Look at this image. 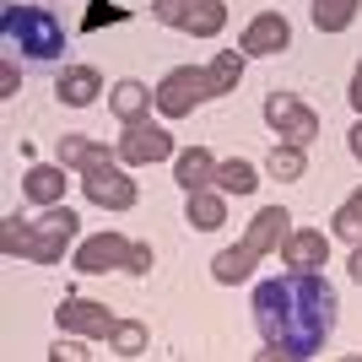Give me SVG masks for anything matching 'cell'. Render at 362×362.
<instances>
[{"mask_svg":"<svg viewBox=\"0 0 362 362\" xmlns=\"http://www.w3.org/2000/svg\"><path fill=\"white\" fill-rule=\"evenodd\" d=\"M255 325L265 341V357H314L335 330V292L319 271L271 276L255 287Z\"/></svg>","mask_w":362,"mask_h":362,"instance_id":"obj_1","label":"cell"},{"mask_svg":"<svg viewBox=\"0 0 362 362\" xmlns=\"http://www.w3.org/2000/svg\"><path fill=\"white\" fill-rule=\"evenodd\" d=\"M0 44L11 49V60L49 65L65 54V28H60V16L44 11V6H6L0 11Z\"/></svg>","mask_w":362,"mask_h":362,"instance_id":"obj_2","label":"cell"},{"mask_svg":"<svg viewBox=\"0 0 362 362\" xmlns=\"http://www.w3.org/2000/svg\"><path fill=\"white\" fill-rule=\"evenodd\" d=\"M287 233H292V211H287V206H265V211H259L255 222H249V233H243V243H238V249H222V255L211 259V276L222 281V287L243 281V276L255 271V259L281 255Z\"/></svg>","mask_w":362,"mask_h":362,"instance_id":"obj_3","label":"cell"},{"mask_svg":"<svg viewBox=\"0 0 362 362\" xmlns=\"http://www.w3.org/2000/svg\"><path fill=\"white\" fill-rule=\"evenodd\" d=\"M71 238H76V211L71 206H49L38 222L11 216V222L0 227V249H6V255H28V259H38V265H60Z\"/></svg>","mask_w":362,"mask_h":362,"instance_id":"obj_4","label":"cell"},{"mask_svg":"<svg viewBox=\"0 0 362 362\" xmlns=\"http://www.w3.org/2000/svg\"><path fill=\"white\" fill-rule=\"evenodd\" d=\"M206 98H216L206 65H179V71H168L163 81H157V108H163L168 119H184V114L195 103H206Z\"/></svg>","mask_w":362,"mask_h":362,"instance_id":"obj_5","label":"cell"},{"mask_svg":"<svg viewBox=\"0 0 362 362\" xmlns=\"http://www.w3.org/2000/svg\"><path fill=\"white\" fill-rule=\"evenodd\" d=\"M265 119H271V130L281 141H292V146H314L319 141V114L303 98H292V92H271L265 98Z\"/></svg>","mask_w":362,"mask_h":362,"instance_id":"obj_6","label":"cell"},{"mask_svg":"<svg viewBox=\"0 0 362 362\" xmlns=\"http://www.w3.org/2000/svg\"><path fill=\"white\" fill-rule=\"evenodd\" d=\"M151 11H157V22L184 28V33H195V38H216L222 22H227V6H222V0H157Z\"/></svg>","mask_w":362,"mask_h":362,"instance_id":"obj_7","label":"cell"},{"mask_svg":"<svg viewBox=\"0 0 362 362\" xmlns=\"http://www.w3.org/2000/svg\"><path fill=\"white\" fill-rule=\"evenodd\" d=\"M81 189H87V200H92V206H103V211H130V206H136V184L119 173L114 157L92 163L87 173H81Z\"/></svg>","mask_w":362,"mask_h":362,"instance_id":"obj_8","label":"cell"},{"mask_svg":"<svg viewBox=\"0 0 362 362\" xmlns=\"http://www.w3.org/2000/svg\"><path fill=\"white\" fill-rule=\"evenodd\" d=\"M163 157H173V136H168L163 124H151V119L124 124V136H119V163L146 168V163H163Z\"/></svg>","mask_w":362,"mask_h":362,"instance_id":"obj_9","label":"cell"},{"mask_svg":"<svg viewBox=\"0 0 362 362\" xmlns=\"http://www.w3.org/2000/svg\"><path fill=\"white\" fill-rule=\"evenodd\" d=\"M130 259H136V243L119 238V233H98L76 249V271L87 276H103V271H130Z\"/></svg>","mask_w":362,"mask_h":362,"instance_id":"obj_10","label":"cell"},{"mask_svg":"<svg viewBox=\"0 0 362 362\" xmlns=\"http://www.w3.org/2000/svg\"><path fill=\"white\" fill-rule=\"evenodd\" d=\"M54 319H60V330L87 335V341H108V335H114V325H119L103 303H92V298H65L60 308H54Z\"/></svg>","mask_w":362,"mask_h":362,"instance_id":"obj_11","label":"cell"},{"mask_svg":"<svg viewBox=\"0 0 362 362\" xmlns=\"http://www.w3.org/2000/svg\"><path fill=\"white\" fill-rule=\"evenodd\" d=\"M287 44H292V22L281 11H259L243 28V54H281Z\"/></svg>","mask_w":362,"mask_h":362,"instance_id":"obj_12","label":"cell"},{"mask_svg":"<svg viewBox=\"0 0 362 362\" xmlns=\"http://www.w3.org/2000/svg\"><path fill=\"white\" fill-rule=\"evenodd\" d=\"M330 259V243H325V233H314V227H298V233H287V243H281V265H292V271H319Z\"/></svg>","mask_w":362,"mask_h":362,"instance_id":"obj_13","label":"cell"},{"mask_svg":"<svg viewBox=\"0 0 362 362\" xmlns=\"http://www.w3.org/2000/svg\"><path fill=\"white\" fill-rule=\"evenodd\" d=\"M22 195L33 200V206H60L65 200V163H33L28 179H22Z\"/></svg>","mask_w":362,"mask_h":362,"instance_id":"obj_14","label":"cell"},{"mask_svg":"<svg viewBox=\"0 0 362 362\" xmlns=\"http://www.w3.org/2000/svg\"><path fill=\"white\" fill-rule=\"evenodd\" d=\"M184 222L189 227H200V233H216V227L227 222V200H222V189H189V206H184Z\"/></svg>","mask_w":362,"mask_h":362,"instance_id":"obj_15","label":"cell"},{"mask_svg":"<svg viewBox=\"0 0 362 362\" xmlns=\"http://www.w3.org/2000/svg\"><path fill=\"white\" fill-rule=\"evenodd\" d=\"M173 179H179L184 189H206V184H216V157H211L206 146L179 151V163H173Z\"/></svg>","mask_w":362,"mask_h":362,"instance_id":"obj_16","label":"cell"},{"mask_svg":"<svg viewBox=\"0 0 362 362\" xmlns=\"http://www.w3.org/2000/svg\"><path fill=\"white\" fill-rule=\"evenodd\" d=\"M98 92H103V76L92 71V65H71V71L60 76V103H71V108L98 103Z\"/></svg>","mask_w":362,"mask_h":362,"instance_id":"obj_17","label":"cell"},{"mask_svg":"<svg viewBox=\"0 0 362 362\" xmlns=\"http://www.w3.org/2000/svg\"><path fill=\"white\" fill-rule=\"evenodd\" d=\"M157 103V92H146L141 81H119V87L108 92V108L119 114L124 124H136V119H146V108Z\"/></svg>","mask_w":362,"mask_h":362,"instance_id":"obj_18","label":"cell"},{"mask_svg":"<svg viewBox=\"0 0 362 362\" xmlns=\"http://www.w3.org/2000/svg\"><path fill=\"white\" fill-rule=\"evenodd\" d=\"M206 76H211V92H216V98L238 92V81H243V54H238V49H222V54L206 65Z\"/></svg>","mask_w":362,"mask_h":362,"instance_id":"obj_19","label":"cell"},{"mask_svg":"<svg viewBox=\"0 0 362 362\" xmlns=\"http://www.w3.org/2000/svg\"><path fill=\"white\" fill-rule=\"evenodd\" d=\"M255 184H259L255 163H243V157L216 163V189H222V195H255Z\"/></svg>","mask_w":362,"mask_h":362,"instance_id":"obj_20","label":"cell"},{"mask_svg":"<svg viewBox=\"0 0 362 362\" xmlns=\"http://www.w3.org/2000/svg\"><path fill=\"white\" fill-rule=\"evenodd\" d=\"M357 6L362 0H314V28L319 33H346L357 22Z\"/></svg>","mask_w":362,"mask_h":362,"instance_id":"obj_21","label":"cell"},{"mask_svg":"<svg viewBox=\"0 0 362 362\" xmlns=\"http://www.w3.org/2000/svg\"><path fill=\"white\" fill-rule=\"evenodd\" d=\"M103 157H108V146H98L92 136H60V163L65 168H81V173H87V168L103 163Z\"/></svg>","mask_w":362,"mask_h":362,"instance_id":"obj_22","label":"cell"},{"mask_svg":"<svg viewBox=\"0 0 362 362\" xmlns=\"http://www.w3.org/2000/svg\"><path fill=\"white\" fill-rule=\"evenodd\" d=\"M265 168H271V179H303V173H308V157H303V146H292V141H276Z\"/></svg>","mask_w":362,"mask_h":362,"instance_id":"obj_23","label":"cell"},{"mask_svg":"<svg viewBox=\"0 0 362 362\" xmlns=\"http://www.w3.org/2000/svg\"><path fill=\"white\" fill-rule=\"evenodd\" d=\"M335 233H341V238H351V243H362V189H351L346 200H341V206H335Z\"/></svg>","mask_w":362,"mask_h":362,"instance_id":"obj_24","label":"cell"},{"mask_svg":"<svg viewBox=\"0 0 362 362\" xmlns=\"http://www.w3.org/2000/svg\"><path fill=\"white\" fill-rule=\"evenodd\" d=\"M108 346L119 351V357H141V351H146V325L119 319V325H114V335H108Z\"/></svg>","mask_w":362,"mask_h":362,"instance_id":"obj_25","label":"cell"},{"mask_svg":"<svg viewBox=\"0 0 362 362\" xmlns=\"http://www.w3.org/2000/svg\"><path fill=\"white\" fill-rule=\"evenodd\" d=\"M103 22H124V6H114V0H92V11H87V22H81V28L98 33Z\"/></svg>","mask_w":362,"mask_h":362,"instance_id":"obj_26","label":"cell"},{"mask_svg":"<svg viewBox=\"0 0 362 362\" xmlns=\"http://www.w3.org/2000/svg\"><path fill=\"white\" fill-rule=\"evenodd\" d=\"M49 357H54V362H81V357H87V346H81V335L65 330L60 341H54V351H49Z\"/></svg>","mask_w":362,"mask_h":362,"instance_id":"obj_27","label":"cell"},{"mask_svg":"<svg viewBox=\"0 0 362 362\" xmlns=\"http://www.w3.org/2000/svg\"><path fill=\"white\" fill-rule=\"evenodd\" d=\"M151 265H157V259H151V243H136V259H130V271H136V276H146Z\"/></svg>","mask_w":362,"mask_h":362,"instance_id":"obj_28","label":"cell"},{"mask_svg":"<svg viewBox=\"0 0 362 362\" xmlns=\"http://www.w3.org/2000/svg\"><path fill=\"white\" fill-rule=\"evenodd\" d=\"M346 98H351V108L362 114V65H357V76H351V92H346Z\"/></svg>","mask_w":362,"mask_h":362,"instance_id":"obj_29","label":"cell"},{"mask_svg":"<svg viewBox=\"0 0 362 362\" xmlns=\"http://www.w3.org/2000/svg\"><path fill=\"white\" fill-rule=\"evenodd\" d=\"M0 87H6V98L16 92V65H11V60H6V71H0Z\"/></svg>","mask_w":362,"mask_h":362,"instance_id":"obj_30","label":"cell"},{"mask_svg":"<svg viewBox=\"0 0 362 362\" xmlns=\"http://www.w3.org/2000/svg\"><path fill=\"white\" fill-rule=\"evenodd\" d=\"M351 157H357V163H362V119L351 124Z\"/></svg>","mask_w":362,"mask_h":362,"instance_id":"obj_31","label":"cell"},{"mask_svg":"<svg viewBox=\"0 0 362 362\" xmlns=\"http://www.w3.org/2000/svg\"><path fill=\"white\" fill-rule=\"evenodd\" d=\"M346 271H351V281L362 287V243H357V255H351V265H346Z\"/></svg>","mask_w":362,"mask_h":362,"instance_id":"obj_32","label":"cell"}]
</instances>
